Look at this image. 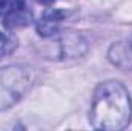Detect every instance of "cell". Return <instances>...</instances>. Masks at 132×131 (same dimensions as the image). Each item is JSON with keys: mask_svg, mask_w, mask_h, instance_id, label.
<instances>
[{"mask_svg": "<svg viewBox=\"0 0 132 131\" xmlns=\"http://www.w3.org/2000/svg\"><path fill=\"white\" fill-rule=\"evenodd\" d=\"M132 102L128 90L115 80L100 83L91 105V123L97 130L118 131L129 125Z\"/></svg>", "mask_w": 132, "mask_h": 131, "instance_id": "cell-1", "label": "cell"}, {"mask_svg": "<svg viewBox=\"0 0 132 131\" xmlns=\"http://www.w3.org/2000/svg\"><path fill=\"white\" fill-rule=\"evenodd\" d=\"M31 85V74L26 68L9 65L0 68V111L17 103Z\"/></svg>", "mask_w": 132, "mask_h": 131, "instance_id": "cell-2", "label": "cell"}, {"mask_svg": "<svg viewBox=\"0 0 132 131\" xmlns=\"http://www.w3.org/2000/svg\"><path fill=\"white\" fill-rule=\"evenodd\" d=\"M66 12L57 8H48L43 16L40 17V20L37 22V33L42 37H51L54 34L59 33L60 23L65 19Z\"/></svg>", "mask_w": 132, "mask_h": 131, "instance_id": "cell-3", "label": "cell"}, {"mask_svg": "<svg viewBox=\"0 0 132 131\" xmlns=\"http://www.w3.org/2000/svg\"><path fill=\"white\" fill-rule=\"evenodd\" d=\"M60 43H62V56H66V57L81 56L86 49V42L78 34L74 33L63 34L60 39Z\"/></svg>", "mask_w": 132, "mask_h": 131, "instance_id": "cell-4", "label": "cell"}, {"mask_svg": "<svg viewBox=\"0 0 132 131\" xmlns=\"http://www.w3.org/2000/svg\"><path fill=\"white\" fill-rule=\"evenodd\" d=\"M31 17H32L31 11L25 6V8H22L20 11H17V12L11 14L9 17L3 19V25H5L6 28H20V26H26V25L31 23Z\"/></svg>", "mask_w": 132, "mask_h": 131, "instance_id": "cell-5", "label": "cell"}, {"mask_svg": "<svg viewBox=\"0 0 132 131\" xmlns=\"http://www.w3.org/2000/svg\"><path fill=\"white\" fill-rule=\"evenodd\" d=\"M109 59L120 68H131L132 63L128 60V46L118 43V45H114L109 51Z\"/></svg>", "mask_w": 132, "mask_h": 131, "instance_id": "cell-6", "label": "cell"}, {"mask_svg": "<svg viewBox=\"0 0 132 131\" xmlns=\"http://www.w3.org/2000/svg\"><path fill=\"white\" fill-rule=\"evenodd\" d=\"M17 37L12 33H0V59L12 54L17 49Z\"/></svg>", "mask_w": 132, "mask_h": 131, "instance_id": "cell-7", "label": "cell"}, {"mask_svg": "<svg viewBox=\"0 0 132 131\" xmlns=\"http://www.w3.org/2000/svg\"><path fill=\"white\" fill-rule=\"evenodd\" d=\"M25 6H26L25 0H0V17L6 19Z\"/></svg>", "mask_w": 132, "mask_h": 131, "instance_id": "cell-8", "label": "cell"}, {"mask_svg": "<svg viewBox=\"0 0 132 131\" xmlns=\"http://www.w3.org/2000/svg\"><path fill=\"white\" fill-rule=\"evenodd\" d=\"M35 2H38V3H42V5H46V6H49V5H52L55 0H35Z\"/></svg>", "mask_w": 132, "mask_h": 131, "instance_id": "cell-9", "label": "cell"}, {"mask_svg": "<svg viewBox=\"0 0 132 131\" xmlns=\"http://www.w3.org/2000/svg\"><path fill=\"white\" fill-rule=\"evenodd\" d=\"M129 49H131V51H132V42H131V46H129Z\"/></svg>", "mask_w": 132, "mask_h": 131, "instance_id": "cell-10", "label": "cell"}]
</instances>
